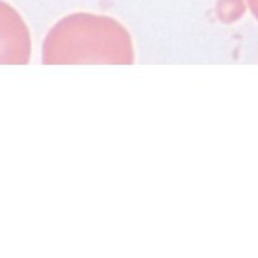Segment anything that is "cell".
<instances>
[{"label": "cell", "instance_id": "cell-2", "mask_svg": "<svg viewBox=\"0 0 258 258\" xmlns=\"http://www.w3.org/2000/svg\"><path fill=\"white\" fill-rule=\"evenodd\" d=\"M32 39L27 24L15 8L0 0V63L27 65Z\"/></svg>", "mask_w": 258, "mask_h": 258}, {"label": "cell", "instance_id": "cell-3", "mask_svg": "<svg viewBox=\"0 0 258 258\" xmlns=\"http://www.w3.org/2000/svg\"><path fill=\"white\" fill-rule=\"evenodd\" d=\"M248 2V6L251 9V12L254 14V17L258 20V0H246Z\"/></svg>", "mask_w": 258, "mask_h": 258}, {"label": "cell", "instance_id": "cell-1", "mask_svg": "<svg viewBox=\"0 0 258 258\" xmlns=\"http://www.w3.org/2000/svg\"><path fill=\"white\" fill-rule=\"evenodd\" d=\"M44 65L121 63L135 60L128 30L107 15L76 12L60 18L45 35L41 50Z\"/></svg>", "mask_w": 258, "mask_h": 258}]
</instances>
